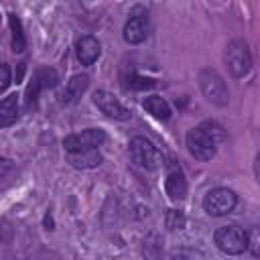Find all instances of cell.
<instances>
[{
    "label": "cell",
    "mask_w": 260,
    "mask_h": 260,
    "mask_svg": "<svg viewBox=\"0 0 260 260\" xmlns=\"http://www.w3.org/2000/svg\"><path fill=\"white\" fill-rule=\"evenodd\" d=\"M213 242L215 246L228 254V256H238L242 252L248 250L250 246V236L244 228L240 225H223V228H217L215 234H213Z\"/></svg>",
    "instance_id": "1"
},
{
    "label": "cell",
    "mask_w": 260,
    "mask_h": 260,
    "mask_svg": "<svg viewBox=\"0 0 260 260\" xmlns=\"http://www.w3.org/2000/svg\"><path fill=\"white\" fill-rule=\"evenodd\" d=\"M199 87H201V93L205 95L207 102L223 108L228 106L230 102V91H228V85L223 81V77L213 71V69H203L199 73Z\"/></svg>",
    "instance_id": "2"
},
{
    "label": "cell",
    "mask_w": 260,
    "mask_h": 260,
    "mask_svg": "<svg viewBox=\"0 0 260 260\" xmlns=\"http://www.w3.org/2000/svg\"><path fill=\"white\" fill-rule=\"evenodd\" d=\"M130 156L138 167H142L146 171H154L162 165L160 150L144 136H134L130 140Z\"/></svg>",
    "instance_id": "3"
},
{
    "label": "cell",
    "mask_w": 260,
    "mask_h": 260,
    "mask_svg": "<svg viewBox=\"0 0 260 260\" xmlns=\"http://www.w3.org/2000/svg\"><path fill=\"white\" fill-rule=\"evenodd\" d=\"M236 203H238V195L228 187H215V189L207 191V195L203 197V209H205V213H209L213 217L232 213Z\"/></svg>",
    "instance_id": "4"
},
{
    "label": "cell",
    "mask_w": 260,
    "mask_h": 260,
    "mask_svg": "<svg viewBox=\"0 0 260 260\" xmlns=\"http://www.w3.org/2000/svg\"><path fill=\"white\" fill-rule=\"evenodd\" d=\"M225 63L234 77H244L252 67V57L246 41H232L225 49Z\"/></svg>",
    "instance_id": "5"
},
{
    "label": "cell",
    "mask_w": 260,
    "mask_h": 260,
    "mask_svg": "<svg viewBox=\"0 0 260 260\" xmlns=\"http://www.w3.org/2000/svg\"><path fill=\"white\" fill-rule=\"evenodd\" d=\"M104 142H106V132L102 128H87L77 134H69L63 140V146H65V152H79V150L98 148Z\"/></svg>",
    "instance_id": "6"
},
{
    "label": "cell",
    "mask_w": 260,
    "mask_h": 260,
    "mask_svg": "<svg viewBox=\"0 0 260 260\" xmlns=\"http://www.w3.org/2000/svg\"><path fill=\"white\" fill-rule=\"evenodd\" d=\"M93 104L98 106V110L102 112V114H106L108 118H114V120H130V110L118 100V98H114L110 91H106V89H98V91H93Z\"/></svg>",
    "instance_id": "7"
},
{
    "label": "cell",
    "mask_w": 260,
    "mask_h": 260,
    "mask_svg": "<svg viewBox=\"0 0 260 260\" xmlns=\"http://www.w3.org/2000/svg\"><path fill=\"white\" fill-rule=\"evenodd\" d=\"M187 142V150L191 152V156H195L197 160H211L215 156V144L211 142V138L207 134H203L199 128H191L185 136Z\"/></svg>",
    "instance_id": "8"
},
{
    "label": "cell",
    "mask_w": 260,
    "mask_h": 260,
    "mask_svg": "<svg viewBox=\"0 0 260 260\" xmlns=\"http://www.w3.org/2000/svg\"><path fill=\"white\" fill-rule=\"evenodd\" d=\"M124 41L130 45H138L148 37V16L146 14H134L124 24Z\"/></svg>",
    "instance_id": "9"
},
{
    "label": "cell",
    "mask_w": 260,
    "mask_h": 260,
    "mask_svg": "<svg viewBox=\"0 0 260 260\" xmlns=\"http://www.w3.org/2000/svg\"><path fill=\"white\" fill-rule=\"evenodd\" d=\"M75 53H77V59H79L81 65H85V67H87V65H93V63L98 61L100 53H102L100 41H98L95 37H91V35H85V37H81V39L77 41Z\"/></svg>",
    "instance_id": "10"
},
{
    "label": "cell",
    "mask_w": 260,
    "mask_h": 260,
    "mask_svg": "<svg viewBox=\"0 0 260 260\" xmlns=\"http://www.w3.org/2000/svg\"><path fill=\"white\" fill-rule=\"evenodd\" d=\"M87 83H89V77H87L85 73L73 75V77L67 81L65 89H63V93H61V102H63V104H75V102L83 95V91L87 89Z\"/></svg>",
    "instance_id": "11"
},
{
    "label": "cell",
    "mask_w": 260,
    "mask_h": 260,
    "mask_svg": "<svg viewBox=\"0 0 260 260\" xmlns=\"http://www.w3.org/2000/svg\"><path fill=\"white\" fill-rule=\"evenodd\" d=\"M69 162L75 169H95L102 165L104 156L98 148H89V150H79V152H67Z\"/></svg>",
    "instance_id": "12"
},
{
    "label": "cell",
    "mask_w": 260,
    "mask_h": 260,
    "mask_svg": "<svg viewBox=\"0 0 260 260\" xmlns=\"http://www.w3.org/2000/svg\"><path fill=\"white\" fill-rule=\"evenodd\" d=\"M165 191H167V195H169L173 201L185 199V195H187V181H185V177H183L181 171L169 173V177H167V181H165Z\"/></svg>",
    "instance_id": "13"
},
{
    "label": "cell",
    "mask_w": 260,
    "mask_h": 260,
    "mask_svg": "<svg viewBox=\"0 0 260 260\" xmlns=\"http://www.w3.org/2000/svg\"><path fill=\"white\" fill-rule=\"evenodd\" d=\"M142 108L150 116H154L156 120H162L165 122V120L171 118V106H169V102L162 95H148V98H144Z\"/></svg>",
    "instance_id": "14"
},
{
    "label": "cell",
    "mask_w": 260,
    "mask_h": 260,
    "mask_svg": "<svg viewBox=\"0 0 260 260\" xmlns=\"http://www.w3.org/2000/svg\"><path fill=\"white\" fill-rule=\"evenodd\" d=\"M18 118V95L10 93L0 102V128L12 126Z\"/></svg>",
    "instance_id": "15"
},
{
    "label": "cell",
    "mask_w": 260,
    "mask_h": 260,
    "mask_svg": "<svg viewBox=\"0 0 260 260\" xmlns=\"http://www.w3.org/2000/svg\"><path fill=\"white\" fill-rule=\"evenodd\" d=\"M142 256L144 260H162V240L156 232H150L142 240Z\"/></svg>",
    "instance_id": "16"
},
{
    "label": "cell",
    "mask_w": 260,
    "mask_h": 260,
    "mask_svg": "<svg viewBox=\"0 0 260 260\" xmlns=\"http://www.w3.org/2000/svg\"><path fill=\"white\" fill-rule=\"evenodd\" d=\"M8 22H10V30H12V51L22 53L26 49V39H24V32H22V24H20L16 14H8Z\"/></svg>",
    "instance_id": "17"
},
{
    "label": "cell",
    "mask_w": 260,
    "mask_h": 260,
    "mask_svg": "<svg viewBox=\"0 0 260 260\" xmlns=\"http://www.w3.org/2000/svg\"><path fill=\"white\" fill-rule=\"evenodd\" d=\"M197 128H199L203 134H207L215 146L221 144V142H225V128H223L219 122H215V120H205V122H201Z\"/></svg>",
    "instance_id": "18"
},
{
    "label": "cell",
    "mask_w": 260,
    "mask_h": 260,
    "mask_svg": "<svg viewBox=\"0 0 260 260\" xmlns=\"http://www.w3.org/2000/svg\"><path fill=\"white\" fill-rule=\"evenodd\" d=\"M37 79V83L41 85V89H47V87H55L57 81H59V75L53 67H39L32 75Z\"/></svg>",
    "instance_id": "19"
},
{
    "label": "cell",
    "mask_w": 260,
    "mask_h": 260,
    "mask_svg": "<svg viewBox=\"0 0 260 260\" xmlns=\"http://www.w3.org/2000/svg\"><path fill=\"white\" fill-rule=\"evenodd\" d=\"M154 85H156L154 79H150V77H142V75H138V73H130V75L126 77V81H124V87H126V89H134V91L152 89Z\"/></svg>",
    "instance_id": "20"
},
{
    "label": "cell",
    "mask_w": 260,
    "mask_h": 260,
    "mask_svg": "<svg viewBox=\"0 0 260 260\" xmlns=\"http://www.w3.org/2000/svg\"><path fill=\"white\" fill-rule=\"evenodd\" d=\"M187 223L185 219V213L181 209H169L167 215H165V225L171 230V232H177V230H183Z\"/></svg>",
    "instance_id": "21"
},
{
    "label": "cell",
    "mask_w": 260,
    "mask_h": 260,
    "mask_svg": "<svg viewBox=\"0 0 260 260\" xmlns=\"http://www.w3.org/2000/svg\"><path fill=\"white\" fill-rule=\"evenodd\" d=\"M171 260H203V256L195 250H189V248H181V250H175L171 254Z\"/></svg>",
    "instance_id": "22"
},
{
    "label": "cell",
    "mask_w": 260,
    "mask_h": 260,
    "mask_svg": "<svg viewBox=\"0 0 260 260\" xmlns=\"http://www.w3.org/2000/svg\"><path fill=\"white\" fill-rule=\"evenodd\" d=\"M10 81H12V75H10V67H8L6 63H0V93L8 89Z\"/></svg>",
    "instance_id": "23"
},
{
    "label": "cell",
    "mask_w": 260,
    "mask_h": 260,
    "mask_svg": "<svg viewBox=\"0 0 260 260\" xmlns=\"http://www.w3.org/2000/svg\"><path fill=\"white\" fill-rule=\"evenodd\" d=\"M12 260H22V258H12Z\"/></svg>",
    "instance_id": "24"
}]
</instances>
